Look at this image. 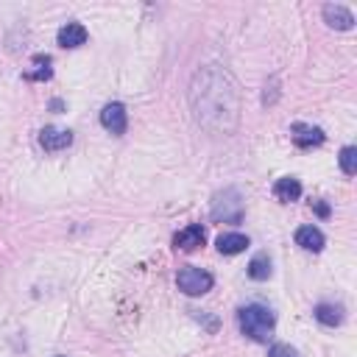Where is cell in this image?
<instances>
[{"mask_svg":"<svg viewBox=\"0 0 357 357\" xmlns=\"http://www.w3.org/2000/svg\"><path fill=\"white\" fill-rule=\"evenodd\" d=\"M190 112L195 123L209 134H234L240 126L243 98L237 78L220 64H204L190 78Z\"/></svg>","mask_w":357,"mask_h":357,"instance_id":"cell-1","label":"cell"},{"mask_svg":"<svg viewBox=\"0 0 357 357\" xmlns=\"http://www.w3.org/2000/svg\"><path fill=\"white\" fill-rule=\"evenodd\" d=\"M237 326L245 337H251L257 343H265L276 329V315H273L271 307L254 301V304H245V307L237 310Z\"/></svg>","mask_w":357,"mask_h":357,"instance_id":"cell-2","label":"cell"},{"mask_svg":"<svg viewBox=\"0 0 357 357\" xmlns=\"http://www.w3.org/2000/svg\"><path fill=\"white\" fill-rule=\"evenodd\" d=\"M209 215H212V220H218V223H240L243 215H245L240 190H237V187H226V190L215 192L212 206H209Z\"/></svg>","mask_w":357,"mask_h":357,"instance_id":"cell-3","label":"cell"},{"mask_svg":"<svg viewBox=\"0 0 357 357\" xmlns=\"http://www.w3.org/2000/svg\"><path fill=\"white\" fill-rule=\"evenodd\" d=\"M176 284H178V290H181V293H187V296H204V293H209V290H212L215 276H212L209 271H204V268L187 265V268H181V271H178Z\"/></svg>","mask_w":357,"mask_h":357,"instance_id":"cell-4","label":"cell"},{"mask_svg":"<svg viewBox=\"0 0 357 357\" xmlns=\"http://www.w3.org/2000/svg\"><path fill=\"white\" fill-rule=\"evenodd\" d=\"M100 126H103L106 131H112V134H126V128H128L126 106H123V103H117V100L106 103V106L100 109Z\"/></svg>","mask_w":357,"mask_h":357,"instance_id":"cell-5","label":"cell"},{"mask_svg":"<svg viewBox=\"0 0 357 357\" xmlns=\"http://www.w3.org/2000/svg\"><path fill=\"white\" fill-rule=\"evenodd\" d=\"M290 139H293V145L296 148H315V145H321L324 139H326V134H324V128H318V126H310V123H293L290 126Z\"/></svg>","mask_w":357,"mask_h":357,"instance_id":"cell-6","label":"cell"},{"mask_svg":"<svg viewBox=\"0 0 357 357\" xmlns=\"http://www.w3.org/2000/svg\"><path fill=\"white\" fill-rule=\"evenodd\" d=\"M324 22L335 31H351L354 28V14L340 3H326L324 6Z\"/></svg>","mask_w":357,"mask_h":357,"instance_id":"cell-7","label":"cell"},{"mask_svg":"<svg viewBox=\"0 0 357 357\" xmlns=\"http://www.w3.org/2000/svg\"><path fill=\"white\" fill-rule=\"evenodd\" d=\"M39 145H42L45 151H64V148L73 145V131L47 126V128L39 131Z\"/></svg>","mask_w":357,"mask_h":357,"instance_id":"cell-8","label":"cell"},{"mask_svg":"<svg viewBox=\"0 0 357 357\" xmlns=\"http://www.w3.org/2000/svg\"><path fill=\"white\" fill-rule=\"evenodd\" d=\"M204 240H206L204 226H201V223H190V226H184L181 231H176L173 245H176V248H181V251H192V248L204 245Z\"/></svg>","mask_w":357,"mask_h":357,"instance_id":"cell-9","label":"cell"},{"mask_svg":"<svg viewBox=\"0 0 357 357\" xmlns=\"http://www.w3.org/2000/svg\"><path fill=\"white\" fill-rule=\"evenodd\" d=\"M56 42H59L61 47H81V45L86 42V28H84L81 22H67V25L59 28Z\"/></svg>","mask_w":357,"mask_h":357,"instance_id":"cell-10","label":"cell"},{"mask_svg":"<svg viewBox=\"0 0 357 357\" xmlns=\"http://www.w3.org/2000/svg\"><path fill=\"white\" fill-rule=\"evenodd\" d=\"M273 195H276V201H282V204L298 201V198H301V181L293 178V176H282V178L273 184Z\"/></svg>","mask_w":357,"mask_h":357,"instance_id":"cell-11","label":"cell"},{"mask_svg":"<svg viewBox=\"0 0 357 357\" xmlns=\"http://www.w3.org/2000/svg\"><path fill=\"white\" fill-rule=\"evenodd\" d=\"M324 231L321 229H315V226H301L298 231H296V245H301L304 251H312V254H318L321 248H324Z\"/></svg>","mask_w":357,"mask_h":357,"instance_id":"cell-12","label":"cell"},{"mask_svg":"<svg viewBox=\"0 0 357 357\" xmlns=\"http://www.w3.org/2000/svg\"><path fill=\"white\" fill-rule=\"evenodd\" d=\"M312 315H315V321L318 324H324V326H340L343 324V307L340 304H318L315 310H312Z\"/></svg>","mask_w":357,"mask_h":357,"instance_id":"cell-13","label":"cell"},{"mask_svg":"<svg viewBox=\"0 0 357 357\" xmlns=\"http://www.w3.org/2000/svg\"><path fill=\"white\" fill-rule=\"evenodd\" d=\"M248 248V237L240 234V231H226L218 237V251L220 254H240Z\"/></svg>","mask_w":357,"mask_h":357,"instance_id":"cell-14","label":"cell"},{"mask_svg":"<svg viewBox=\"0 0 357 357\" xmlns=\"http://www.w3.org/2000/svg\"><path fill=\"white\" fill-rule=\"evenodd\" d=\"M245 273H248L254 282H265V279L271 276V257H268L265 251L254 254L251 262H248V268H245Z\"/></svg>","mask_w":357,"mask_h":357,"instance_id":"cell-15","label":"cell"},{"mask_svg":"<svg viewBox=\"0 0 357 357\" xmlns=\"http://www.w3.org/2000/svg\"><path fill=\"white\" fill-rule=\"evenodd\" d=\"M53 75L50 70V56H33V70H25L28 81H47Z\"/></svg>","mask_w":357,"mask_h":357,"instance_id":"cell-16","label":"cell"},{"mask_svg":"<svg viewBox=\"0 0 357 357\" xmlns=\"http://www.w3.org/2000/svg\"><path fill=\"white\" fill-rule=\"evenodd\" d=\"M337 162H340V170H343L346 176H354V173H357V148H354V145H346V148L340 151Z\"/></svg>","mask_w":357,"mask_h":357,"instance_id":"cell-17","label":"cell"},{"mask_svg":"<svg viewBox=\"0 0 357 357\" xmlns=\"http://www.w3.org/2000/svg\"><path fill=\"white\" fill-rule=\"evenodd\" d=\"M268 357H298V351L293 346H287V343H273Z\"/></svg>","mask_w":357,"mask_h":357,"instance_id":"cell-18","label":"cell"},{"mask_svg":"<svg viewBox=\"0 0 357 357\" xmlns=\"http://www.w3.org/2000/svg\"><path fill=\"white\" fill-rule=\"evenodd\" d=\"M312 206H315V212H318V215H321V218H329V206H326V204H324V201H315V204H312Z\"/></svg>","mask_w":357,"mask_h":357,"instance_id":"cell-19","label":"cell"}]
</instances>
